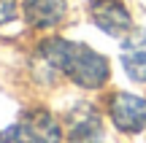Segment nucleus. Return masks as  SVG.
<instances>
[{
	"mask_svg": "<svg viewBox=\"0 0 146 143\" xmlns=\"http://www.w3.org/2000/svg\"><path fill=\"white\" fill-rule=\"evenodd\" d=\"M89 14H92L95 24H98L100 30L114 35V38H122L125 32H130V27H133L130 14H127L122 0H92Z\"/></svg>",
	"mask_w": 146,
	"mask_h": 143,
	"instance_id": "4",
	"label": "nucleus"
},
{
	"mask_svg": "<svg viewBox=\"0 0 146 143\" xmlns=\"http://www.w3.org/2000/svg\"><path fill=\"white\" fill-rule=\"evenodd\" d=\"M108 113L122 132H141V130H146V100L138 95L116 92L108 103Z\"/></svg>",
	"mask_w": 146,
	"mask_h": 143,
	"instance_id": "3",
	"label": "nucleus"
},
{
	"mask_svg": "<svg viewBox=\"0 0 146 143\" xmlns=\"http://www.w3.org/2000/svg\"><path fill=\"white\" fill-rule=\"evenodd\" d=\"M43 59L52 68L62 70L68 78H73L78 86L87 89H98L108 81V62L106 57H100L98 51H92L84 43H70V41H49L41 49Z\"/></svg>",
	"mask_w": 146,
	"mask_h": 143,
	"instance_id": "1",
	"label": "nucleus"
},
{
	"mask_svg": "<svg viewBox=\"0 0 146 143\" xmlns=\"http://www.w3.org/2000/svg\"><path fill=\"white\" fill-rule=\"evenodd\" d=\"M60 138H62L60 124L46 111H27L3 135L5 143H60Z\"/></svg>",
	"mask_w": 146,
	"mask_h": 143,
	"instance_id": "2",
	"label": "nucleus"
},
{
	"mask_svg": "<svg viewBox=\"0 0 146 143\" xmlns=\"http://www.w3.org/2000/svg\"><path fill=\"white\" fill-rule=\"evenodd\" d=\"M73 143H95L92 138H73Z\"/></svg>",
	"mask_w": 146,
	"mask_h": 143,
	"instance_id": "8",
	"label": "nucleus"
},
{
	"mask_svg": "<svg viewBox=\"0 0 146 143\" xmlns=\"http://www.w3.org/2000/svg\"><path fill=\"white\" fill-rule=\"evenodd\" d=\"M25 16L35 27H52L65 16L62 0H25Z\"/></svg>",
	"mask_w": 146,
	"mask_h": 143,
	"instance_id": "6",
	"label": "nucleus"
},
{
	"mask_svg": "<svg viewBox=\"0 0 146 143\" xmlns=\"http://www.w3.org/2000/svg\"><path fill=\"white\" fill-rule=\"evenodd\" d=\"M16 16V0H0V24L11 22Z\"/></svg>",
	"mask_w": 146,
	"mask_h": 143,
	"instance_id": "7",
	"label": "nucleus"
},
{
	"mask_svg": "<svg viewBox=\"0 0 146 143\" xmlns=\"http://www.w3.org/2000/svg\"><path fill=\"white\" fill-rule=\"evenodd\" d=\"M122 65H125V73L133 81H141L146 84V32L138 30L122 46Z\"/></svg>",
	"mask_w": 146,
	"mask_h": 143,
	"instance_id": "5",
	"label": "nucleus"
}]
</instances>
